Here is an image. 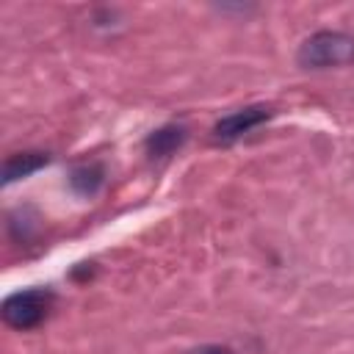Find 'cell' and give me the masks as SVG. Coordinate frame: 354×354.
Segmentation results:
<instances>
[{
	"instance_id": "cell-1",
	"label": "cell",
	"mask_w": 354,
	"mask_h": 354,
	"mask_svg": "<svg viewBox=\"0 0 354 354\" xmlns=\"http://www.w3.org/2000/svg\"><path fill=\"white\" fill-rule=\"evenodd\" d=\"M299 64L307 69H329L354 64V36L340 30H318L299 47Z\"/></svg>"
},
{
	"instance_id": "cell-2",
	"label": "cell",
	"mask_w": 354,
	"mask_h": 354,
	"mask_svg": "<svg viewBox=\"0 0 354 354\" xmlns=\"http://www.w3.org/2000/svg\"><path fill=\"white\" fill-rule=\"evenodd\" d=\"M50 301H53V296L47 290H39V288L19 290L3 301V321L14 329H33L36 324L44 321Z\"/></svg>"
},
{
	"instance_id": "cell-3",
	"label": "cell",
	"mask_w": 354,
	"mask_h": 354,
	"mask_svg": "<svg viewBox=\"0 0 354 354\" xmlns=\"http://www.w3.org/2000/svg\"><path fill=\"white\" fill-rule=\"evenodd\" d=\"M268 116H271V108H268V105H249V108H241V111L224 116L221 122H216V127H213L216 141L230 144V141L246 136L249 130H254L257 124H263Z\"/></svg>"
},
{
	"instance_id": "cell-4",
	"label": "cell",
	"mask_w": 354,
	"mask_h": 354,
	"mask_svg": "<svg viewBox=\"0 0 354 354\" xmlns=\"http://www.w3.org/2000/svg\"><path fill=\"white\" fill-rule=\"evenodd\" d=\"M183 141H185V130L177 127V124H166V127L152 130L144 147H147V152H149L152 158H169Z\"/></svg>"
},
{
	"instance_id": "cell-5",
	"label": "cell",
	"mask_w": 354,
	"mask_h": 354,
	"mask_svg": "<svg viewBox=\"0 0 354 354\" xmlns=\"http://www.w3.org/2000/svg\"><path fill=\"white\" fill-rule=\"evenodd\" d=\"M50 155L47 152H19V155H11L3 166V183H14L19 177H28L33 174L36 169L47 166Z\"/></svg>"
},
{
	"instance_id": "cell-6",
	"label": "cell",
	"mask_w": 354,
	"mask_h": 354,
	"mask_svg": "<svg viewBox=\"0 0 354 354\" xmlns=\"http://www.w3.org/2000/svg\"><path fill=\"white\" fill-rule=\"evenodd\" d=\"M100 183H102V169H100V166H94V163L75 166V169H72V174H69V185H72L77 194H83V196L94 194V191L100 188Z\"/></svg>"
},
{
	"instance_id": "cell-7",
	"label": "cell",
	"mask_w": 354,
	"mask_h": 354,
	"mask_svg": "<svg viewBox=\"0 0 354 354\" xmlns=\"http://www.w3.org/2000/svg\"><path fill=\"white\" fill-rule=\"evenodd\" d=\"M194 354H235V351L227 348V346H202V348H196Z\"/></svg>"
}]
</instances>
